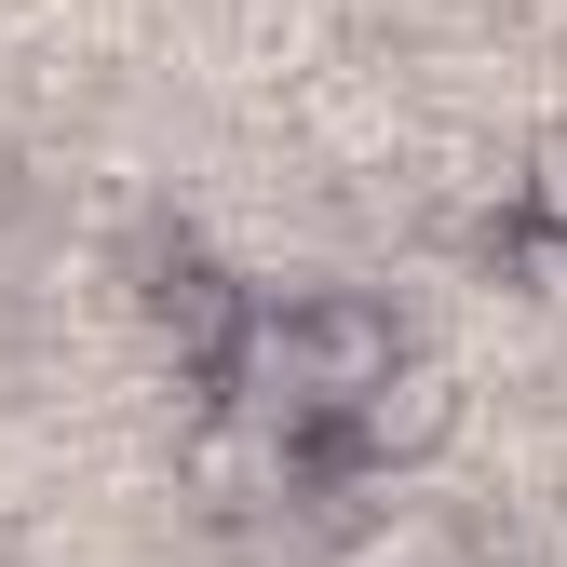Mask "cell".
<instances>
[{
  "instance_id": "obj_1",
  "label": "cell",
  "mask_w": 567,
  "mask_h": 567,
  "mask_svg": "<svg viewBox=\"0 0 567 567\" xmlns=\"http://www.w3.org/2000/svg\"><path fill=\"white\" fill-rule=\"evenodd\" d=\"M392 365H405V338H392V311H365V298H284V311H244V338H230L244 419H270V433H298V419L338 433Z\"/></svg>"
},
{
  "instance_id": "obj_2",
  "label": "cell",
  "mask_w": 567,
  "mask_h": 567,
  "mask_svg": "<svg viewBox=\"0 0 567 567\" xmlns=\"http://www.w3.org/2000/svg\"><path fill=\"white\" fill-rule=\"evenodd\" d=\"M460 419H473V392H460V365H433V351H405V365L338 419V460H365V473H419V460H446L460 446Z\"/></svg>"
},
{
  "instance_id": "obj_3",
  "label": "cell",
  "mask_w": 567,
  "mask_h": 567,
  "mask_svg": "<svg viewBox=\"0 0 567 567\" xmlns=\"http://www.w3.org/2000/svg\"><path fill=\"white\" fill-rule=\"evenodd\" d=\"M527 217L567 244V122H540V135H527Z\"/></svg>"
}]
</instances>
